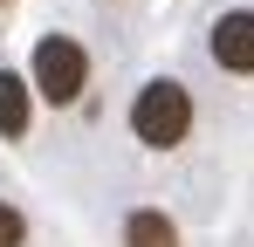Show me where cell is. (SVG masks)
<instances>
[{
  "instance_id": "cell-1",
  "label": "cell",
  "mask_w": 254,
  "mask_h": 247,
  "mask_svg": "<svg viewBox=\"0 0 254 247\" xmlns=\"http://www.w3.org/2000/svg\"><path fill=\"white\" fill-rule=\"evenodd\" d=\"M130 137L144 151H179L192 137V89L179 76H151L130 96Z\"/></svg>"
},
{
  "instance_id": "cell-2",
  "label": "cell",
  "mask_w": 254,
  "mask_h": 247,
  "mask_svg": "<svg viewBox=\"0 0 254 247\" xmlns=\"http://www.w3.org/2000/svg\"><path fill=\"white\" fill-rule=\"evenodd\" d=\"M28 82H35L42 103L69 110V103L89 89V55H83V41H76V35H42V41H35V62H28Z\"/></svg>"
},
{
  "instance_id": "cell-3",
  "label": "cell",
  "mask_w": 254,
  "mask_h": 247,
  "mask_svg": "<svg viewBox=\"0 0 254 247\" xmlns=\"http://www.w3.org/2000/svg\"><path fill=\"white\" fill-rule=\"evenodd\" d=\"M206 55L227 76H254V7H227L206 28Z\"/></svg>"
},
{
  "instance_id": "cell-4",
  "label": "cell",
  "mask_w": 254,
  "mask_h": 247,
  "mask_svg": "<svg viewBox=\"0 0 254 247\" xmlns=\"http://www.w3.org/2000/svg\"><path fill=\"white\" fill-rule=\"evenodd\" d=\"M28 117H35V82H21V76L0 69V137H21Z\"/></svg>"
},
{
  "instance_id": "cell-5",
  "label": "cell",
  "mask_w": 254,
  "mask_h": 247,
  "mask_svg": "<svg viewBox=\"0 0 254 247\" xmlns=\"http://www.w3.org/2000/svg\"><path fill=\"white\" fill-rule=\"evenodd\" d=\"M124 247H179L172 213H158V206H137V213L124 220Z\"/></svg>"
},
{
  "instance_id": "cell-6",
  "label": "cell",
  "mask_w": 254,
  "mask_h": 247,
  "mask_svg": "<svg viewBox=\"0 0 254 247\" xmlns=\"http://www.w3.org/2000/svg\"><path fill=\"white\" fill-rule=\"evenodd\" d=\"M28 241V220H21V206H7L0 199V247H21Z\"/></svg>"
},
{
  "instance_id": "cell-7",
  "label": "cell",
  "mask_w": 254,
  "mask_h": 247,
  "mask_svg": "<svg viewBox=\"0 0 254 247\" xmlns=\"http://www.w3.org/2000/svg\"><path fill=\"white\" fill-rule=\"evenodd\" d=\"M0 7H7V0H0Z\"/></svg>"
}]
</instances>
